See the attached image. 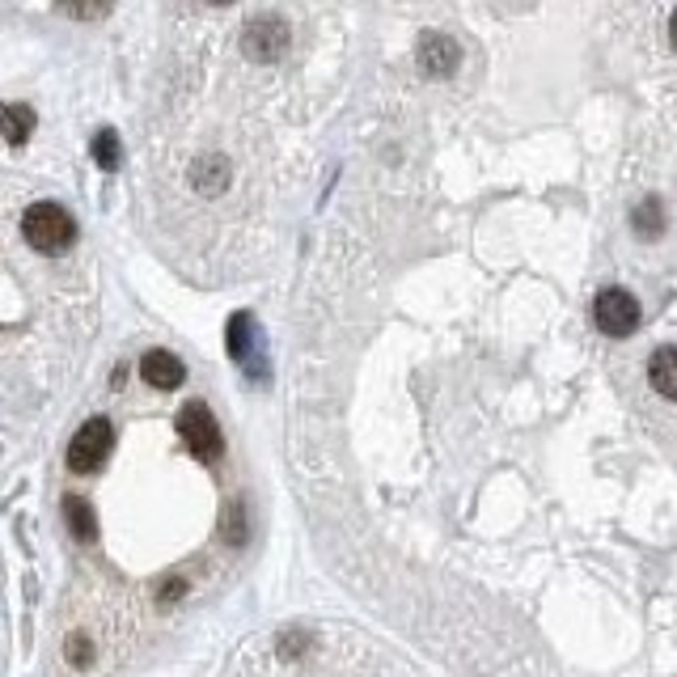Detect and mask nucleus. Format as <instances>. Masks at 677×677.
<instances>
[{"label":"nucleus","mask_w":677,"mask_h":677,"mask_svg":"<svg viewBox=\"0 0 677 677\" xmlns=\"http://www.w3.org/2000/svg\"><path fill=\"white\" fill-rule=\"evenodd\" d=\"M94 162L102 169H115L119 166V140H115V132H97L94 140Z\"/></svg>","instance_id":"obj_13"},{"label":"nucleus","mask_w":677,"mask_h":677,"mask_svg":"<svg viewBox=\"0 0 677 677\" xmlns=\"http://www.w3.org/2000/svg\"><path fill=\"white\" fill-rule=\"evenodd\" d=\"M631 225H635L644 238H660V229H665V208H660V199H644V204L631 212Z\"/></svg>","instance_id":"obj_12"},{"label":"nucleus","mask_w":677,"mask_h":677,"mask_svg":"<svg viewBox=\"0 0 677 677\" xmlns=\"http://www.w3.org/2000/svg\"><path fill=\"white\" fill-rule=\"evenodd\" d=\"M111 449H115V428H111L106 415H94V419H85V424L76 428L73 440H69V470H73V475H94V470L106 466Z\"/></svg>","instance_id":"obj_2"},{"label":"nucleus","mask_w":677,"mask_h":677,"mask_svg":"<svg viewBox=\"0 0 677 677\" xmlns=\"http://www.w3.org/2000/svg\"><path fill=\"white\" fill-rule=\"evenodd\" d=\"M178 436L191 449V458L199 461H220L225 458V433H220L217 415L208 412L204 403H187L178 412Z\"/></svg>","instance_id":"obj_3"},{"label":"nucleus","mask_w":677,"mask_h":677,"mask_svg":"<svg viewBox=\"0 0 677 677\" xmlns=\"http://www.w3.org/2000/svg\"><path fill=\"white\" fill-rule=\"evenodd\" d=\"M458 64H461L458 43L449 34H440V30H424V39H419V69L433 76H449Z\"/></svg>","instance_id":"obj_5"},{"label":"nucleus","mask_w":677,"mask_h":677,"mask_svg":"<svg viewBox=\"0 0 677 677\" xmlns=\"http://www.w3.org/2000/svg\"><path fill=\"white\" fill-rule=\"evenodd\" d=\"M140 377L153 389H178L187 382V364L178 361L174 352H166V347H153V352L140 356Z\"/></svg>","instance_id":"obj_7"},{"label":"nucleus","mask_w":677,"mask_h":677,"mask_svg":"<svg viewBox=\"0 0 677 677\" xmlns=\"http://www.w3.org/2000/svg\"><path fill=\"white\" fill-rule=\"evenodd\" d=\"M73 660H76V665H90V639H81V635H76V639H73Z\"/></svg>","instance_id":"obj_14"},{"label":"nucleus","mask_w":677,"mask_h":677,"mask_svg":"<svg viewBox=\"0 0 677 677\" xmlns=\"http://www.w3.org/2000/svg\"><path fill=\"white\" fill-rule=\"evenodd\" d=\"M593 322L597 331L610 338H627L639 326V301L627 289H605L593 305Z\"/></svg>","instance_id":"obj_4"},{"label":"nucleus","mask_w":677,"mask_h":677,"mask_svg":"<svg viewBox=\"0 0 677 677\" xmlns=\"http://www.w3.org/2000/svg\"><path fill=\"white\" fill-rule=\"evenodd\" d=\"M669 39H674V51H677V13L669 18Z\"/></svg>","instance_id":"obj_15"},{"label":"nucleus","mask_w":677,"mask_h":677,"mask_svg":"<svg viewBox=\"0 0 677 677\" xmlns=\"http://www.w3.org/2000/svg\"><path fill=\"white\" fill-rule=\"evenodd\" d=\"M64 521H69V530L76 533V542H94L97 538V521H94V508L85 504V500H64Z\"/></svg>","instance_id":"obj_9"},{"label":"nucleus","mask_w":677,"mask_h":677,"mask_svg":"<svg viewBox=\"0 0 677 677\" xmlns=\"http://www.w3.org/2000/svg\"><path fill=\"white\" fill-rule=\"evenodd\" d=\"M250 347H254V317L250 314L229 317V356L233 361H250Z\"/></svg>","instance_id":"obj_10"},{"label":"nucleus","mask_w":677,"mask_h":677,"mask_svg":"<svg viewBox=\"0 0 677 677\" xmlns=\"http://www.w3.org/2000/svg\"><path fill=\"white\" fill-rule=\"evenodd\" d=\"M284 48H289V25L280 18H254L246 25V51L254 60H275Z\"/></svg>","instance_id":"obj_6"},{"label":"nucleus","mask_w":677,"mask_h":677,"mask_svg":"<svg viewBox=\"0 0 677 677\" xmlns=\"http://www.w3.org/2000/svg\"><path fill=\"white\" fill-rule=\"evenodd\" d=\"M22 238L39 254H64L76 242V220L69 217V208H60L55 199L30 204L22 217Z\"/></svg>","instance_id":"obj_1"},{"label":"nucleus","mask_w":677,"mask_h":677,"mask_svg":"<svg viewBox=\"0 0 677 677\" xmlns=\"http://www.w3.org/2000/svg\"><path fill=\"white\" fill-rule=\"evenodd\" d=\"M648 382H653V389L660 398L677 403V347L674 343L653 352V361H648Z\"/></svg>","instance_id":"obj_8"},{"label":"nucleus","mask_w":677,"mask_h":677,"mask_svg":"<svg viewBox=\"0 0 677 677\" xmlns=\"http://www.w3.org/2000/svg\"><path fill=\"white\" fill-rule=\"evenodd\" d=\"M30 127H34V111L22 106V102H9L4 106V136H9V145H22L25 136H30Z\"/></svg>","instance_id":"obj_11"}]
</instances>
